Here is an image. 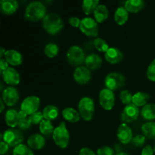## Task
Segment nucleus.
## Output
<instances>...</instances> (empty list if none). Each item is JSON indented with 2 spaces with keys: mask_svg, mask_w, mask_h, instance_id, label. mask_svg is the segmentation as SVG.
I'll use <instances>...</instances> for the list:
<instances>
[{
  "mask_svg": "<svg viewBox=\"0 0 155 155\" xmlns=\"http://www.w3.org/2000/svg\"><path fill=\"white\" fill-rule=\"evenodd\" d=\"M46 15V8L43 3L36 1L30 2L27 6L24 17L27 21L36 22L42 19L43 20Z\"/></svg>",
  "mask_w": 155,
  "mask_h": 155,
  "instance_id": "f257e3e1",
  "label": "nucleus"
},
{
  "mask_svg": "<svg viewBox=\"0 0 155 155\" xmlns=\"http://www.w3.org/2000/svg\"><path fill=\"white\" fill-rule=\"evenodd\" d=\"M42 27L48 33L55 35L63 29L64 21L57 14L48 13L42 20Z\"/></svg>",
  "mask_w": 155,
  "mask_h": 155,
  "instance_id": "f03ea898",
  "label": "nucleus"
},
{
  "mask_svg": "<svg viewBox=\"0 0 155 155\" xmlns=\"http://www.w3.org/2000/svg\"><path fill=\"white\" fill-rule=\"evenodd\" d=\"M52 138L55 145L59 148H66L68 146L70 135L66 127V124L64 122H61L59 124L58 127L54 129Z\"/></svg>",
  "mask_w": 155,
  "mask_h": 155,
  "instance_id": "7ed1b4c3",
  "label": "nucleus"
},
{
  "mask_svg": "<svg viewBox=\"0 0 155 155\" xmlns=\"http://www.w3.org/2000/svg\"><path fill=\"white\" fill-rule=\"evenodd\" d=\"M79 113L84 120L90 121L95 113V103L89 97H83L78 104Z\"/></svg>",
  "mask_w": 155,
  "mask_h": 155,
  "instance_id": "20e7f679",
  "label": "nucleus"
},
{
  "mask_svg": "<svg viewBox=\"0 0 155 155\" xmlns=\"http://www.w3.org/2000/svg\"><path fill=\"white\" fill-rule=\"evenodd\" d=\"M2 141L9 145V147H16L21 145L24 140V133L18 129H8L1 134Z\"/></svg>",
  "mask_w": 155,
  "mask_h": 155,
  "instance_id": "39448f33",
  "label": "nucleus"
},
{
  "mask_svg": "<svg viewBox=\"0 0 155 155\" xmlns=\"http://www.w3.org/2000/svg\"><path fill=\"white\" fill-rule=\"evenodd\" d=\"M125 82V77L122 74L118 72L110 73L106 76L104 79V85L106 88L113 92L124 86Z\"/></svg>",
  "mask_w": 155,
  "mask_h": 155,
  "instance_id": "423d86ee",
  "label": "nucleus"
},
{
  "mask_svg": "<svg viewBox=\"0 0 155 155\" xmlns=\"http://www.w3.org/2000/svg\"><path fill=\"white\" fill-rule=\"evenodd\" d=\"M86 56L85 52L80 47L77 45H73L68 49L67 52V59L71 65L79 66L85 62Z\"/></svg>",
  "mask_w": 155,
  "mask_h": 155,
  "instance_id": "0eeeda50",
  "label": "nucleus"
},
{
  "mask_svg": "<svg viewBox=\"0 0 155 155\" xmlns=\"http://www.w3.org/2000/svg\"><path fill=\"white\" fill-rule=\"evenodd\" d=\"M80 29L82 33L87 36L95 37L98 35V23L95 19L92 18H84L81 20Z\"/></svg>",
  "mask_w": 155,
  "mask_h": 155,
  "instance_id": "6e6552de",
  "label": "nucleus"
},
{
  "mask_svg": "<svg viewBox=\"0 0 155 155\" xmlns=\"http://www.w3.org/2000/svg\"><path fill=\"white\" fill-rule=\"evenodd\" d=\"M40 105V100L37 96L31 95L28 96L22 101L21 104V110L27 115H31L37 112Z\"/></svg>",
  "mask_w": 155,
  "mask_h": 155,
  "instance_id": "1a4fd4ad",
  "label": "nucleus"
},
{
  "mask_svg": "<svg viewBox=\"0 0 155 155\" xmlns=\"http://www.w3.org/2000/svg\"><path fill=\"white\" fill-rule=\"evenodd\" d=\"M99 103L104 110H112L115 104V96L113 91L107 88L103 89L99 93Z\"/></svg>",
  "mask_w": 155,
  "mask_h": 155,
  "instance_id": "9d476101",
  "label": "nucleus"
},
{
  "mask_svg": "<svg viewBox=\"0 0 155 155\" xmlns=\"http://www.w3.org/2000/svg\"><path fill=\"white\" fill-rule=\"evenodd\" d=\"M2 99L6 105L12 107L15 105L19 100V93L15 87L9 86L2 91Z\"/></svg>",
  "mask_w": 155,
  "mask_h": 155,
  "instance_id": "9b49d317",
  "label": "nucleus"
},
{
  "mask_svg": "<svg viewBox=\"0 0 155 155\" xmlns=\"http://www.w3.org/2000/svg\"><path fill=\"white\" fill-rule=\"evenodd\" d=\"M139 115V107L135 104H130L127 105L121 114V120L124 124H129L137 120Z\"/></svg>",
  "mask_w": 155,
  "mask_h": 155,
  "instance_id": "f8f14e48",
  "label": "nucleus"
},
{
  "mask_svg": "<svg viewBox=\"0 0 155 155\" xmlns=\"http://www.w3.org/2000/svg\"><path fill=\"white\" fill-rule=\"evenodd\" d=\"M90 70L86 67H77L74 73V78L77 83L84 85L89 83L91 80Z\"/></svg>",
  "mask_w": 155,
  "mask_h": 155,
  "instance_id": "ddd939ff",
  "label": "nucleus"
},
{
  "mask_svg": "<svg viewBox=\"0 0 155 155\" xmlns=\"http://www.w3.org/2000/svg\"><path fill=\"white\" fill-rule=\"evenodd\" d=\"M2 79L6 84L12 85V86H16L20 83L21 78L18 71L14 68L9 67L8 69L2 73Z\"/></svg>",
  "mask_w": 155,
  "mask_h": 155,
  "instance_id": "4468645a",
  "label": "nucleus"
},
{
  "mask_svg": "<svg viewBox=\"0 0 155 155\" xmlns=\"http://www.w3.org/2000/svg\"><path fill=\"white\" fill-rule=\"evenodd\" d=\"M118 139L123 144H128L133 140V132L130 127L127 124L120 125L117 133Z\"/></svg>",
  "mask_w": 155,
  "mask_h": 155,
  "instance_id": "2eb2a0df",
  "label": "nucleus"
},
{
  "mask_svg": "<svg viewBox=\"0 0 155 155\" xmlns=\"http://www.w3.org/2000/svg\"><path fill=\"white\" fill-rule=\"evenodd\" d=\"M106 61L110 64H117L122 61L124 58V54L117 48L110 47L104 54Z\"/></svg>",
  "mask_w": 155,
  "mask_h": 155,
  "instance_id": "dca6fc26",
  "label": "nucleus"
},
{
  "mask_svg": "<svg viewBox=\"0 0 155 155\" xmlns=\"http://www.w3.org/2000/svg\"><path fill=\"white\" fill-rule=\"evenodd\" d=\"M27 145L31 149L40 150L45 146V140L42 135L35 133V134L31 135L28 138Z\"/></svg>",
  "mask_w": 155,
  "mask_h": 155,
  "instance_id": "f3484780",
  "label": "nucleus"
},
{
  "mask_svg": "<svg viewBox=\"0 0 155 155\" xmlns=\"http://www.w3.org/2000/svg\"><path fill=\"white\" fill-rule=\"evenodd\" d=\"M5 59L12 66H18L23 62V57L21 53L14 49L6 51Z\"/></svg>",
  "mask_w": 155,
  "mask_h": 155,
  "instance_id": "a211bd4d",
  "label": "nucleus"
},
{
  "mask_svg": "<svg viewBox=\"0 0 155 155\" xmlns=\"http://www.w3.org/2000/svg\"><path fill=\"white\" fill-rule=\"evenodd\" d=\"M18 8V2L16 0H2L0 9L4 15H12Z\"/></svg>",
  "mask_w": 155,
  "mask_h": 155,
  "instance_id": "6ab92c4d",
  "label": "nucleus"
},
{
  "mask_svg": "<svg viewBox=\"0 0 155 155\" xmlns=\"http://www.w3.org/2000/svg\"><path fill=\"white\" fill-rule=\"evenodd\" d=\"M102 59L98 54H90L86 56L85 60V64L88 69L91 71H95L98 69L101 66Z\"/></svg>",
  "mask_w": 155,
  "mask_h": 155,
  "instance_id": "aec40b11",
  "label": "nucleus"
},
{
  "mask_svg": "<svg viewBox=\"0 0 155 155\" xmlns=\"http://www.w3.org/2000/svg\"><path fill=\"white\" fill-rule=\"evenodd\" d=\"M5 120L8 127L12 128L17 127L20 121L19 112L17 111L15 109H9L5 115Z\"/></svg>",
  "mask_w": 155,
  "mask_h": 155,
  "instance_id": "412c9836",
  "label": "nucleus"
},
{
  "mask_svg": "<svg viewBox=\"0 0 155 155\" xmlns=\"http://www.w3.org/2000/svg\"><path fill=\"white\" fill-rule=\"evenodd\" d=\"M145 5L142 0H128L125 2L124 8L130 13H138L144 8Z\"/></svg>",
  "mask_w": 155,
  "mask_h": 155,
  "instance_id": "4be33fe9",
  "label": "nucleus"
},
{
  "mask_svg": "<svg viewBox=\"0 0 155 155\" xmlns=\"http://www.w3.org/2000/svg\"><path fill=\"white\" fill-rule=\"evenodd\" d=\"M62 115L65 120L70 123H77L80 120V114L73 107H66L62 111Z\"/></svg>",
  "mask_w": 155,
  "mask_h": 155,
  "instance_id": "5701e85b",
  "label": "nucleus"
},
{
  "mask_svg": "<svg viewBox=\"0 0 155 155\" xmlns=\"http://www.w3.org/2000/svg\"><path fill=\"white\" fill-rule=\"evenodd\" d=\"M109 16V10L105 5H99L94 12V17L97 23H103Z\"/></svg>",
  "mask_w": 155,
  "mask_h": 155,
  "instance_id": "b1692460",
  "label": "nucleus"
},
{
  "mask_svg": "<svg viewBox=\"0 0 155 155\" xmlns=\"http://www.w3.org/2000/svg\"><path fill=\"white\" fill-rule=\"evenodd\" d=\"M129 12L124 7H119L114 13V21L118 25L122 26L128 21Z\"/></svg>",
  "mask_w": 155,
  "mask_h": 155,
  "instance_id": "393cba45",
  "label": "nucleus"
},
{
  "mask_svg": "<svg viewBox=\"0 0 155 155\" xmlns=\"http://www.w3.org/2000/svg\"><path fill=\"white\" fill-rule=\"evenodd\" d=\"M42 114H43L44 120L51 121L55 120L58 117L59 110L56 106L49 104L44 107Z\"/></svg>",
  "mask_w": 155,
  "mask_h": 155,
  "instance_id": "a878e982",
  "label": "nucleus"
},
{
  "mask_svg": "<svg viewBox=\"0 0 155 155\" xmlns=\"http://www.w3.org/2000/svg\"><path fill=\"white\" fill-rule=\"evenodd\" d=\"M149 94L146 93V92H138L135 95H133V104L138 107H144L147 104V102L149 100Z\"/></svg>",
  "mask_w": 155,
  "mask_h": 155,
  "instance_id": "bb28decb",
  "label": "nucleus"
},
{
  "mask_svg": "<svg viewBox=\"0 0 155 155\" xmlns=\"http://www.w3.org/2000/svg\"><path fill=\"white\" fill-rule=\"evenodd\" d=\"M141 115L146 120L155 119V104H147L142 107Z\"/></svg>",
  "mask_w": 155,
  "mask_h": 155,
  "instance_id": "cd10ccee",
  "label": "nucleus"
},
{
  "mask_svg": "<svg viewBox=\"0 0 155 155\" xmlns=\"http://www.w3.org/2000/svg\"><path fill=\"white\" fill-rule=\"evenodd\" d=\"M99 5V1L98 0H84L82 4L83 11L86 15H89L96 9V8Z\"/></svg>",
  "mask_w": 155,
  "mask_h": 155,
  "instance_id": "c85d7f7f",
  "label": "nucleus"
},
{
  "mask_svg": "<svg viewBox=\"0 0 155 155\" xmlns=\"http://www.w3.org/2000/svg\"><path fill=\"white\" fill-rule=\"evenodd\" d=\"M142 132L148 139H155V122H147L142 127Z\"/></svg>",
  "mask_w": 155,
  "mask_h": 155,
  "instance_id": "c756f323",
  "label": "nucleus"
},
{
  "mask_svg": "<svg viewBox=\"0 0 155 155\" xmlns=\"http://www.w3.org/2000/svg\"><path fill=\"white\" fill-rule=\"evenodd\" d=\"M54 129L55 128H54V126L52 125L50 120H43L39 124V131L42 133V135L49 136V135L53 134Z\"/></svg>",
  "mask_w": 155,
  "mask_h": 155,
  "instance_id": "7c9ffc66",
  "label": "nucleus"
},
{
  "mask_svg": "<svg viewBox=\"0 0 155 155\" xmlns=\"http://www.w3.org/2000/svg\"><path fill=\"white\" fill-rule=\"evenodd\" d=\"M58 52V46L57 44L54 43V42L48 43L45 46V48H44V53H45V54L48 58H54L55 56H57Z\"/></svg>",
  "mask_w": 155,
  "mask_h": 155,
  "instance_id": "2f4dec72",
  "label": "nucleus"
},
{
  "mask_svg": "<svg viewBox=\"0 0 155 155\" xmlns=\"http://www.w3.org/2000/svg\"><path fill=\"white\" fill-rule=\"evenodd\" d=\"M13 155H34V154L28 145L21 144L14 148Z\"/></svg>",
  "mask_w": 155,
  "mask_h": 155,
  "instance_id": "473e14b6",
  "label": "nucleus"
},
{
  "mask_svg": "<svg viewBox=\"0 0 155 155\" xmlns=\"http://www.w3.org/2000/svg\"><path fill=\"white\" fill-rule=\"evenodd\" d=\"M94 46L96 48L98 51H99L100 52H104L108 50V48H110L108 45V44L107 43L104 39H101V38H96V39L94 40L93 42Z\"/></svg>",
  "mask_w": 155,
  "mask_h": 155,
  "instance_id": "72a5a7b5",
  "label": "nucleus"
},
{
  "mask_svg": "<svg viewBox=\"0 0 155 155\" xmlns=\"http://www.w3.org/2000/svg\"><path fill=\"white\" fill-rule=\"evenodd\" d=\"M133 95L129 90H123L120 94V98L123 104H125L126 106L133 104Z\"/></svg>",
  "mask_w": 155,
  "mask_h": 155,
  "instance_id": "f704fd0d",
  "label": "nucleus"
},
{
  "mask_svg": "<svg viewBox=\"0 0 155 155\" xmlns=\"http://www.w3.org/2000/svg\"><path fill=\"white\" fill-rule=\"evenodd\" d=\"M29 119H30L31 124H33V125L40 124V123L44 120L43 114H42V112L37 111L36 112V113L30 115V116L29 117Z\"/></svg>",
  "mask_w": 155,
  "mask_h": 155,
  "instance_id": "c9c22d12",
  "label": "nucleus"
},
{
  "mask_svg": "<svg viewBox=\"0 0 155 155\" xmlns=\"http://www.w3.org/2000/svg\"><path fill=\"white\" fill-rule=\"evenodd\" d=\"M147 77L151 82H155V59L152 61L147 70Z\"/></svg>",
  "mask_w": 155,
  "mask_h": 155,
  "instance_id": "e433bc0d",
  "label": "nucleus"
},
{
  "mask_svg": "<svg viewBox=\"0 0 155 155\" xmlns=\"http://www.w3.org/2000/svg\"><path fill=\"white\" fill-rule=\"evenodd\" d=\"M145 139H146V137L144 135H137L135 137H133L132 142L134 144L135 146L142 147L145 143Z\"/></svg>",
  "mask_w": 155,
  "mask_h": 155,
  "instance_id": "4c0bfd02",
  "label": "nucleus"
},
{
  "mask_svg": "<svg viewBox=\"0 0 155 155\" xmlns=\"http://www.w3.org/2000/svg\"><path fill=\"white\" fill-rule=\"evenodd\" d=\"M31 122H30V119L27 117H24V118H20L19 124H18V127L21 130H28L31 127Z\"/></svg>",
  "mask_w": 155,
  "mask_h": 155,
  "instance_id": "58836bf2",
  "label": "nucleus"
},
{
  "mask_svg": "<svg viewBox=\"0 0 155 155\" xmlns=\"http://www.w3.org/2000/svg\"><path fill=\"white\" fill-rule=\"evenodd\" d=\"M97 155H114V151L110 147L104 146L98 148L97 151Z\"/></svg>",
  "mask_w": 155,
  "mask_h": 155,
  "instance_id": "ea45409f",
  "label": "nucleus"
},
{
  "mask_svg": "<svg viewBox=\"0 0 155 155\" xmlns=\"http://www.w3.org/2000/svg\"><path fill=\"white\" fill-rule=\"evenodd\" d=\"M69 24L74 27H80V24H81V20L77 17H71L68 20Z\"/></svg>",
  "mask_w": 155,
  "mask_h": 155,
  "instance_id": "a19ab883",
  "label": "nucleus"
},
{
  "mask_svg": "<svg viewBox=\"0 0 155 155\" xmlns=\"http://www.w3.org/2000/svg\"><path fill=\"white\" fill-rule=\"evenodd\" d=\"M154 153V148L151 147V145H146L144 147L142 151V155H153Z\"/></svg>",
  "mask_w": 155,
  "mask_h": 155,
  "instance_id": "79ce46f5",
  "label": "nucleus"
},
{
  "mask_svg": "<svg viewBox=\"0 0 155 155\" xmlns=\"http://www.w3.org/2000/svg\"><path fill=\"white\" fill-rule=\"evenodd\" d=\"M9 149V145L7 143L4 142V141H2L0 142V154L4 155L5 154L8 152Z\"/></svg>",
  "mask_w": 155,
  "mask_h": 155,
  "instance_id": "37998d69",
  "label": "nucleus"
},
{
  "mask_svg": "<svg viewBox=\"0 0 155 155\" xmlns=\"http://www.w3.org/2000/svg\"><path fill=\"white\" fill-rule=\"evenodd\" d=\"M79 155H96L92 150L89 148H83L80 151Z\"/></svg>",
  "mask_w": 155,
  "mask_h": 155,
  "instance_id": "c03bdc74",
  "label": "nucleus"
},
{
  "mask_svg": "<svg viewBox=\"0 0 155 155\" xmlns=\"http://www.w3.org/2000/svg\"><path fill=\"white\" fill-rule=\"evenodd\" d=\"M8 64H9L6 61L5 59L1 58V60H0V70H1V73H2L3 71H5L6 69L9 68Z\"/></svg>",
  "mask_w": 155,
  "mask_h": 155,
  "instance_id": "a18cd8bd",
  "label": "nucleus"
},
{
  "mask_svg": "<svg viewBox=\"0 0 155 155\" xmlns=\"http://www.w3.org/2000/svg\"><path fill=\"white\" fill-rule=\"evenodd\" d=\"M5 52H6V51L5 50L4 48H0V58H2L3 56H5Z\"/></svg>",
  "mask_w": 155,
  "mask_h": 155,
  "instance_id": "49530a36",
  "label": "nucleus"
},
{
  "mask_svg": "<svg viewBox=\"0 0 155 155\" xmlns=\"http://www.w3.org/2000/svg\"><path fill=\"white\" fill-rule=\"evenodd\" d=\"M4 101H3V100L2 99H0V104H1V109H0V112H1V113H2L3 112V110H4V108H5V106H4Z\"/></svg>",
  "mask_w": 155,
  "mask_h": 155,
  "instance_id": "de8ad7c7",
  "label": "nucleus"
},
{
  "mask_svg": "<svg viewBox=\"0 0 155 155\" xmlns=\"http://www.w3.org/2000/svg\"><path fill=\"white\" fill-rule=\"evenodd\" d=\"M115 155H129V154H127V153H125V152H119Z\"/></svg>",
  "mask_w": 155,
  "mask_h": 155,
  "instance_id": "09e8293b",
  "label": "nucleus"
},
{
  "mask_svg": "<svg viewBox=\"0 0 155 155\" xmlns=\"http://www.w3.org/2000/svg\"><path fill=\"white\" fill-rule=\"evenodd\" d=\"M154 153H155V142H154Z\"/></svg>",
  "mask_w": 155,
  "mask_h": 155,
  "instance_id": "8fccbe9b",
  "label": "nucleus"
}]
</instances>
